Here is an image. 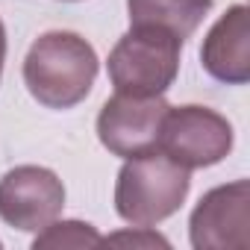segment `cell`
<instances>
[{"label": "cell", "instance_id": "cell-1", "mask_svg": "<svg viewBox=\"0 0 250 250\" xmlns=\"http://www.w3.org/2000/svg\"><path fill=\"white\" fill-rule=\"evenodd\" d=\"M97 68V53L80 33L50 30L27 50L24 85L47 109H74L88 97Z\"/></svg>", "mask_w": 250, "mask_h": 250}, {"label": "cell", "instance_id": "cell-2", "mask_svg": "<svg viewBox=\"0 0 250 250\" xmlns=\"http://www.w3.org/2000/svg\"><path fill=\"white\" fill-rule=\"evenodd\" d=\"M191 188V171L153 150L124 162L115 180V212L133 227H153L180 212Z\"/></svg>", "mask_w": 250, "mask_h": 250}, {"label": "cell", "instance_id": "cell-3", "mask_svg": "<svg viewBox=\"0 0 250 250\" xmlns=\"http://www.w3.org/2000/svg\"><path fill=\"white\" fill-rule=\"evenodd\" d=\"M183 44L156 27H130L109 53V83L121 94H165L177 74Z\"/></svg>", "mask_w": 250, "mask_h": 250}, {"label": "cell", "instance_id": "cell-4", "mask_svg": "<svg viewBox=\"0 0 250 250\" xmlns=\"http://www.w3.org/2000/svg\"><path fill=\"white\" fill-rule=\"evenodd\" d=\"M232 124L209 106H168L159 136V153L183 165L186 171L212 168L232 150Z\"/></svg>", "mask_w": 250, "mask_h": 250}, {"label": "cell", "instance_id": "cell-5", "mask_svg": "<svg viewBox=\"0 0 250 250\" xmlns=\"http://www.w3.org/2000/svg\"><path fill=\"white\" fill-rule=\"evenodd\" d=\"M168 103L162 94H121L109 97L97 115L100 145L121 159H133L159 150L162 121Z\"/></svg>", "mask_w": 250, "mask_h": 250}, {"label": "cell", "instance_id": "cell-6", "mask_svg": "<svg viewBox=\"0 0 250 250\" xmlns=\"http://www.w3.org/2000/svg\"><path fill=\"white\" fill-rule=\"evenodd\" d=\"M65 209L62 180L42 165H18L0 177V218L21 232H42Z\"/></svg>", "mask_w": 250, "mask_h": 250}, {"label": "cell", "instance_id": "cell-7", "mask_svg": "<svg viewBox=\"0 0 250 250\" xmlns=\"http://www.w3.org/2000/svg\"><path fill=\"white\" fill-rule=\"evenodd\" d=\"M194 250H244L250 244V183L235 180L200 197L188 218Z\"/></svg>", "mask_w": 250, "mask_h": 250}, {"label": "cell", "instance_id": "cell-8", "mask_svg": "<svg viewBox=\"0 0 250 250\" xmlns=\"http://www.w3.org/2000/svg\"><path fill=\"white\" fill-rule=\"evenodd\" d=\"M203 71L227 85H244L250 80V12L244 3L229 6L206 33L200 44Z\"/></svg>", "mask_w": 250, "mask_h": 250}, {"label": "cell", "instance_id": "cell-9", "mask_svg": "<svg viewBox=\"0 0 250 250\" xmlns=\"http://www.w3.org/2000/svg\"><path fill=\"white\" fill-rule=\"evenodd\" d=\"M209 9L212 0H127L130 27H156L180 42L194 36Z\"/></svg>", "mask_w": 250, "mask_h": 250}, {"label": "cell", "instance_id": "cell-10", "mask_svg": "<svg viewBox=\"0 0 250 250\" xmlns=\"http://www.w3.org/2000/svg\"><path fill=\"white\" fill-rule=\"evenodd\" d=\"M103 244V235L85 224V221H53L42 232H36L33 247L36 250H62V247H97Z\"/></svg>", "mask_w": 250, "mask_h": 250}, {"label": "cell", "instance_id": "cell-11", "mask_svg": "<svg viewBox=\"0 0 250 250\" xmlns=\"http://www.w3.org/2000/svg\"><path fill=\"white\" fill-rule=\"evenodd\" d=\"M103 244H124V247H168V238L153 232V227H133L124 232L103 235Z\"/></svg>", "mask_w": 250, "mask_h": 250}, {"label": "cell", "instance_id": "cell-12", "mask_svg": "<svg viewBox=\"0 0 250 250\" xmlns=\"http://www.w3.org/2000/svg\"><path fill=\"white\" fill-rule=\"evenodd\" d=\"M3 62H6V27L0 21V77H3Z\"/></svg>", "mask_w": 250, "mask_h": 250}]
</instances>
